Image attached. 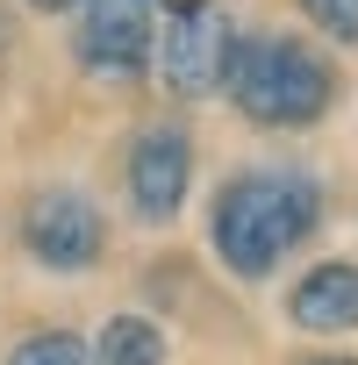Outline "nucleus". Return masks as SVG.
Masks as SVG:
<instances>
[{
	"label": "nucleus",
	"instance_id": "1",
	"mask_svg": "<svg viewBox=\"0 0 358 365\" xmlns=\"http://www.w3.org/2000/svg\"><path fill=\"white\" fill-rule=\"evenodd\" d=\"M322 215V187L294 165H272V172H244L215 194V215H208V237H215V258L237 272V279H265Z\"/></svg>",
	"mask_w": 358,
	"mask_h": 365
},
{
	"label": "nucleus",
	"instance_id": "5",
	"mask_svg": "<svg viewBox=\"0 0 358 365\" xmlns=\"http://www.w3.org/2000/svg\"><path fill=\"white\" fill-rule=\"evenodd\" d=\"M158 0H79V58L93 79H136L150 72Z\"/></svg>",
	"mask_w": 358,
	"mask_h": 365
},
{
	"label": "nucleus",
	"instance_id": "7",
	"mask_svg": "<svg viewBox=\"0 0 358 365\" xmlns=\"http://www.w3.org/2000/svg\"><path fill=\"white\" fill-rule=\"evenodd\" d=\"M287 315H294L301 329H315V336H344V329H358V265H351V258L315 265V272L287 294Z\"/></svg>",
	"mask_w": 358,
	"mask_h": 365
},
{
	"label": "nucleus",
	"instance_id": "6",
	"mask_svg": "<svg viewBox=\"0 0 358 365\" xmlns=\"http://www.w3.org/2000/svg\"><path fill=\"white\" fill-rule=\"evenodd\" d=\"M187 179H194V143L179 122H150L129 143V201L143 222H172L179 201H187Z\"/></svg>",
	"mask_w": 358,
	"mask_h": 365
},
{
	"label": "nucleus",
	"instance_id": "4",
	"mask_svg": "<svg viewBox=\"0 0 358 365\" xmlns=\"http://www.w3.org/2000/svg\"><path fill=\"white\" fill-rule=\"evenodd\" d=\"M22 244H29L36 265H51V272H79V265L101 258L108 222H101V208H93L86 194H72V187H44V194H29V208H22Z\"/></svg>",
	"mask_w": 358,
	"mask_h": 365
},
{
	"label": "nucleus",
	"instance_id": "2",
	"mask_svg": "<svg viewBox=\"0 0 358 365\" xmlns=\"http://www.w3.org/2000/svg\"><path fill=\"white\" fill-rule=\"evenodd\" d=\"M230 101L258 129H308L337 101V72L301 43V36H258L230 65Z\"/></svg>",
	"mask_w": 358,
	"mask_h": 365
},
{
	"label": "nucleus",
	"instance_id": "8",
	"mask_svg": "<svg viewBox=\"0 0 358 365\" xmlns=\"http://www.w3.org/2000/svg\"><path fill=\"white\" fill-rule=\"evenodd\" d=\"M86 365H165V336L143 315H108V329L93 336V358Z\"/></svg>",
	"mask_w": 358,
	"mask_h": 365
},
{
	"label": "nucleus",
	"instance_id": "11",
	"mask_svg": "<svg viewBox=\"0 0 358 365\" xmlns=\"http://www.w3.org/2000/svg\"><path fill=\"white\" fill-rule=\"evenodd\" d=\"M29 8H44V15H58V8H79V0H29Z\"/></svg>",
	"mask_w": 358,
	"mask_h": 365
},
{
	"label": "nucleus",
	"instance_id": "9",
	"mask_svg": "<svg viewBox=\"0 0 358 365\" xmlns=\"http://www.w3.org/2000/svg\"><path fill=\"white\" fill-rule=\"evenodd\" d=\"M8 365H86V344H79L72 329H36V336L15 344Z\"/></svg>",
	"mask_w": 358,
	"mask_h": 365
},
{
	"label": "nucleus",
	"instance_id": "10",
	"mask_svg": "<svg viewBox=\"0 0 358 365\" xmlns=\"http://www.w3.org/2000/svg\"><path fill=\"white\" fill-rule=\"evenodd\" d=\"M301 8H308V22L329 29L337 43H358V0H301Z\"/></svg>",
	"mask_w": 358,
	"mask_h": 365
},
{
	"label": "nucleus",
	"instance_id": "3",
	"mask_svg": "<svg viewBox=\"0 0 358 365\" xmlns=\"http://www.w3.org/2000/svg\"><path fill=\"white\" fill-rule=\"evenodd\" d=\"M230 65H237V22H230L223 0H172V8L158 15L150 72L179 101H201V93L230 86Z\"/></svg>",
	"mask_w": 358,
	"mask_h": 365
},
{
	"label": "nucleus",
	"instance_id": "12",
	"mask_svg": "<svg viewBox=\"0 0 358 365\" xmlns=\"http://www.w3.org/2000/svg\"><path fill=\"white\" fill-rule=\"evenodd\" d=\"M308 365H351V358H308Z\"/></svg>",
	"mask_w": 358,
	"mask_h": 365
}]
</instances>
